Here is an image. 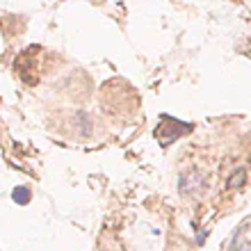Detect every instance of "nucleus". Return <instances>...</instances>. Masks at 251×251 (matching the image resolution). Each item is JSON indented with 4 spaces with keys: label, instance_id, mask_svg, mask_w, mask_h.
Listing matches in <instances>:
<instances>
[{
    "label": "nucleus",
    "instance_id": "f257e3e1",
    "mask_svg": "<svg viewBox=\"0 0 251 251\" xmlns=\"http://www.w3.org/2000/svg\"><path fill=\"white\" fill-rule=\"evenodd\" d=\"M12 199L19 205H27L30 201H32V192H30V187L19 185V187H14V190H12Z\"/></svg>",
    "mask_w": 251,
    "mask_h": 251
}]
</instances>
